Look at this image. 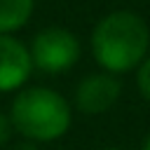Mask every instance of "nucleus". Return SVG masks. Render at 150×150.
I'll return each instance as SVG.
<instances>
[{
	"label": "nucleus",
	"mask_w": 150,
	"mask_h": 150,
	"mask_svg": "<svg viewBox=\"0 0 150 150\" xmlns=\"http://www.w3.org/2000/svg\"><path fill=\"white\" fill-rule=\"evenodd\" d=\"M89 45L101 70L124 75L136 70L150 54V28L141 14L131 9H115L96 21Z\"/></svg>",
	"instance_id": "obj_1"
},
{
	"label": "nucleus",
	"mask_w": 150,
	"mask_h": 150,
	"mask_svg": "<svg viewBox=\"0 0 150 150\" xmlns=\"http://www.w3.org/2000/svg\"><path fill=\"white\" fill-rule=\"evenodd\" d=\"M7 115L14 134L35 145L59 141L73 127V103L52 87L19 89Z\"/></svg>",
	"instance_id": "obj_2"
},
{
	"label": "nucleus",
	"mask_w": 150,
	"mask_h": 150,
	"mask_svg": "<svg viewBox=\"0 0 150 150\" xmlns=\"http://www.w3.org/2000/svg\"><path fill=\"white\" fill-rule=\"evenodd\" d=\"M28 52L35 70L47 75H61L80 61L82 45L73 30L63 26H47L33 35Z\"/></svg>",
	"instance_id": "obj_3"
},
{
	"label": "nucleus",
	"mask_w": 150,
	"mask_h": 150,
	"mask_svg": "<svg viewBox=\"0 0 150 150\" xmlns=\"http://www.w3.org/2000/svg\"><path fill=\"white\" fill-rule=\"evenodd\" d=\"M122 96V82L105 70L84 75L73 94V108L82 115H103L117 105Z\"/></svg>",
	"instance_id": "obj_4"
},
{
	"label": "nucleus",
	"mask_w": 150,
	"mask_h": 150,
	"mask_svg": "<svg viewBox=\"0 0 150 150\" xmlns=\"http://www.w3.org/2000/svg\"><path fill=\"white\" fill-rule=\"evenodd\" d=\"M28 45L14 35H0V94H16L33 75Z\"/></svg>",
	"instance_id": "obj_5"
},
{
	"label": "nucleus",
	"mask_w": 150,
	"mask_h": 150,
	"mask_svg": "<svg viewBox=\"0 0 150 150\" xmlns=\"http://www.w3.org/2000/svg\"><path fill=\"white\" fill-rule=\"evenodd\" d=\"M35 9V0H0V35H14L23 28Z\"/></svg>",
	"instance_id": "obj_6"
},
{
	"label": "nucleus",
	"mask_w": 150,
	"mask_h": 150,
	"mask_svg": "<svg viewBox=\"0 0 150 150\" xmlns=\"http://www.w3.org/2000/svg\"><path fill=\"white\" fill-rule=\"evenodd\" d=\"M136 89L138 94L150 103V54L143 59V63L136 68Z\"/></svg>",
	"instance_id": "obj_7"
},
{
	"label": "nucleus",
	"mask_w": 150,
	"mask_h": 150,
	"mask_svg": "<svg viewBox=\"0 0 150 150\" xmlns=\"http://www.w3.org/2000/svg\"><path fill=\"white\" fill-rule=\"evenodd\" d=\"M14 136V129H12V122H9V115L7 112H0V148H5Z\"/></svg>",
	"instance_id": "obj_8"
},
{
	"label": "nucleus",
	"mask_w": 150,
	"mask_h": 150,
	"mask_svg": "<svg viewBox=\"0 0 150 150\" xmlns=\"http://www.w3.org/2000/svg\"><path fill=\"white\" fill-rule=\"evenodd\" d=\"M9 150H40L35 143H28V141H21L19 145H14V148H9Z\"/></svg>",
	"instance_id": "obj_9"
},
{
	"label": "nucleus",
	"mask_w": 150,
	"mask_h": 150,
	"mask_svg": "<svg viewBox=\"0 0 150 150\" xmlns=\"http://www.w3.org/2000/svg\"><path fill=\"white\" fill-rule=\"evenodd\" d=\"M141 150H150V134L143 138V143H141Z\"/></svg>",
	"instance_id": "obj_10"
},
{
	"label": "nucleus",
	"mask_w": 150,
	"mask_h": 150,
	"mask_svg": "<svg viewBox=\"0 0 150 150\" xmlns=\"http://www.w3.org/2000/svg\"><path fill=\"white\" fill-rule=\"evenodd\" d=\"M96 150H124V148H96Z\"/></svg>",
	"instance_id": "obj_11"
}]
</instances>
